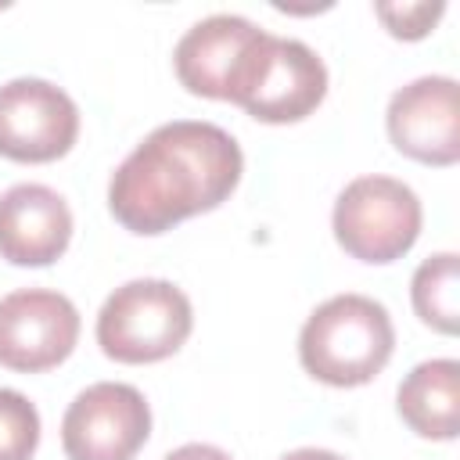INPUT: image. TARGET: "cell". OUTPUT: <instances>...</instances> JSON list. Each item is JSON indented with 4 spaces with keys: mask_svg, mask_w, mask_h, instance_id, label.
<instances>
[{
    "mask_svg": "<svg viewBox=\"0 0 460 460\" xmlns=\"http://www.w3.org/2000/svg\"><path fill=\"white\" fill-rule=\"evenodd\" d=\"M327 97V68L302 40L270 36L241 108L259 122H298Z\"/></svg>",
    "mask_w": 460,
    "mask_h": 460,
    "instance_id": "obj_10",
    "label": "cell"
},
{
    "mask_svg": "<svg viewBox=\"0 0 460 460\" xmlns=\"http://www.w3.org/2000/svg\"><path fill=\"white\" fill-rule=\"evenodd\" d=\"M280 460H345V456H338V453H331V449H316V446H302V449H291V453H284Z\"/></svg>",
    "mask_w": 460,
    "mask_h": 460,
    "instance_id": "obj_17",
    "label": "cell"
},
{
    "mask_svg": "<svg viewBox=\"0 0 460 460\" xmlns=\"http://www.w3.org/2000/svg\"><path fill=\"white\" fill-rule=\"evenodd\" d=\"M420 198L392 176H356L334 201V237L359 262H395L420 237Z\"/></svg>",
    "mask_w": 460,
    "mask_h": 460,
    "instance_id": "obj_4",
    "label": "cell"
},
{
    "mask_svg": "<svg viewBox=\"0 0 460 460\" xmlns=\"http://www.w3.org/2000/svg\"><path fill=\"white\" fill-rule=\"evenodd\" d=\"M395 349V327L381 302L345 291L309 313L298 334L302 367L334 388L374 381Z\"/></svg>",
    "mask_w": 460,
    "mask_h": 460,
    "instance_id": "obj_2",
    "label": "cell"
},
{
    "mask_svg": "<svg viewBox=\"0 0 460 460\" xmlns=\"http://www.w3.org/2000/svg\"><path fill=\"white\" fill-rule=\"evenodd\" d=\"M399 417L420 438L449 442L460 431V363L456 359H424L417 363L399 392Z\"/></svg>",
    "mask_w": 460,
    "mask_h": 460,
    "instance_id": "obj_12",
    "label": "cell"
},
{
    "mask_svg": "<svg viewBox=\"0 0 460 460\" xmlns=\"http://www.w3.org/2000/svg\"><path fill=\"white\" fill-rule=\"evenodd\" d=\"M72 241V208L47 183H14L0 194V259L50 266Z\"/></svg>",
    "mask_w": 460,
    "mask_h": 460,
    "instance_id": "obj_11",
    "label": "cell"
},
{
    "mask_svg": "<svg viewBox=\"0 0 460 460\" xmlns=\"http://www.w3.org/2000/svg\"><path fill=\"white\" fill-rule=\"evenodd\" d=\"M266 43L270 32L255 22L241 14H208L180 36L172 68L190 93L241 104Z\"/></svg>",
    "mask_w": 460,
    "mask_h": 460,
    "instance_id": "obj_5",
    "label": "cell"
},
{
    "mask_svg": "<svg viewBox=\"0 0 460 460\" xmlns=\"http://www.w3.org/2000/svg\"><path fill=\"white\" fill-rule=\"evenodd\" d=\"M194 327L190 298L162 277L115 288L97 313V345L115 363H158L172 356Z\"/></svg>",
    "mask_w": 460,
    "mask_h": 460,
    "instance_id": "obj_3",
    "label": "cell"
},
{
    "mask_svg": "<svg viewBox=\"0 0 460 460\" xmlns=\"http://www.w3.org/2000/svg\"><path fill=\"white\" fill-rule=\"evenodd\" d=\"M36 446H40L36 406L14 388H0V460H32Z\"/></svg>",
    "mask_w": 460,
    "mask_h": 460,
    "instance_id": "obj_14",
    "label": "cell"
},
{
    "mask_svg": "<svg viewBox=\"0 0 460 460\" xmlns=\"http://www.w3.org/2000/svg\"><path fill=\"white\" fill-rule=\"evenodd\" d=\"M151 435V406L140 388L97 381L83 388L61 417L68 460H133Z\"/></svg>",
    "mask_w": 460,
    "mask_h": 460,
    "instance_id": "obj_6",
    "label": "cell"
},
{
    "mask_svg": "<svg viewBox=\"0 0 460 460\" xmlns=\"http://www.w3.org/2000/svg\"><path fill=\"white\" fill-rule=\"evenodd\" d=\"M377 18L385 22V29L399 40H424L435 22L442 18L446 4L442 0H413V4H377L374 7Z\"/></svg>",
    "mask_w": 460,
    "mask_h": 460,
    "instance_id": "obj_15",
    "label": "cell"
},
{
    "mask_svg": "<svg viewBox=\"0 0 460 460\" xmlns=\"http://www.w3.org/2000/svg\"><path fill=\"white\" fill-rule=\"evenodd\" d=\"M79 341V309L68 295L22 288L0 298V367L40 374L72 356Z\"/></svg>",
    "mask_w": 460,
    "mask_h": 460,
    "instance_id": "obj_7",
    "label": "cell"
},
{
    "mask_svg": "<svg viewBox=\"0 0 460 460\" xmlns=\"http://www.w3.org/2000/svg\"><path fill=\"white\" fill-rule=\"evenodd\" d=\"M244 155L216 122L176 119L151 129L111 172L108 208L133 234H165L219 208L241 183Z\"/></svg>",
    "mask_w": 460,
    "mask_h": 460,
    "instance_id": "obj_1",
    "label": "cell"
},
{
    "mask_svg": "<svg viewBox=\"0 0 460 460\" xmlns=\"http://www.w3.org/2000/svg\"><path fill=\"white\" fill-rule=\"evenodd\" d=\"M79 137L75 101L36 75L0 86V155L11 162H54Z\"/></svg>",
    "mask_w": 460,
    "mask_h": 460,
    "instance_id": "obj_8",
    "label": "cell"
},
{
    "mask_svg": "<svg viewBox=\"0 0 460 460\" xmlns=\"http://www.w3.org/2000/svg\"><path fill=\"white\" fill-rule=\"evenodd\" d=\"M410 298L417 316L442 331V334H456L460 327V259L456 252H438L431 259H424L410 280Z\"/></svg>",
    "mask_w": 460,
    "mask_h": 460,
    "instance_id": "obj_13",
    "label": "cell"
},
{
    "mask_svg": "<svg viewBox=\"0 0 460 460\" xmlns=\"http://www.w3.org/2000/svg\"><path fill=\"white\" fill-rule=\"evenodd\" d=\"M162 460H234V456L226 449H219V446H208V442H187V446L165 453Z\"/></svg>",
    "mask_w": 460,
    "mask_h": 460,
    "instance_id": "obj_16",
    "label": "cell"
},
{
    "mask_svg": "<svg viewBox=\"0 0 460 460\" xmlns=\"http://www.w3.org/2000/svg\"><path fill=\"white\" fill-rule=\"evenodd\" d=\"M392 144L424 162V165H453L460 158V101L453 75H420L392 93L388 111Z\"/></svg>",
    "mask_w": 460,
    "mask_h": 460,
    "instance_id": "obj_9",
    "label": "cell"
}]
</instances>
